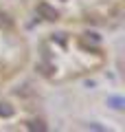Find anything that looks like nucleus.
Instances as JSON below:
<instances>
[{"label": "nucleus", "instance_id": "obj_2", "mask_svg": "<svg viewBox=\"0 0 125 132\" xmlns=\"http://www.w3.org/2000/svg\"><path fill=\"white\" fill-rule=\"evenodd\" d=\"M108 106L114 110H123L125 108V99L119 97V95H112V97H108Z\"/></svg>", "mask_w": 125, "mask_h": 132}, {"label": "nucleus", "instance_id": "obj_5", "mask_svg": "<svg viewBox=\"0 0 125 132\" xmlns=\"http://www.w3.org/2000/svg\"><path fill=\"white\" fill-rule=\"evenodd\" d=\"M86 128H90V130H105L103 126H99V123H88Z\"/></svg>", "mask_w": 125, "mask_h": 132}, {"label": "nucleus", "instance_id": "obj_3", "mask_svg": "<svg viewBox=\"0 0 125 132\" xmlns=\"http://www.w3.org/2000/svg\"><path fill=\"white\" fill-rule=\"evenodd\" d=\"M13 106L11 104H7V101H0V117H5V119H9V117H13Z\"/></svg>", "mask_w": 125, "mask_h": 132}, {"label": "nucleus", "instance_id": "obj_4", "mask_svg": "<svg viewBox=\"0 0 125 132\" xmlns=\"http://www.w3.org/2000/svg\"><path fill=\"white\" fill-rule=\"evenodd\" d=\"M29 130H40V132H44L46 130V126L42 121H29Z\"/></svg>", "mask_w": 125, "mask_h": 132}, {"label": "nucleus", "instance_id": "obj_1", "mask_svg": "<svg viewBox=\"0 0 125 132\" xmlns=\"http://www.w3.org/2000/svg\"><path fill=\"white\" fill-rule=\"evenodd\" d=\"M37 13H40L44 20H57L59 18V13L55 11V7L46 5V2H40V5H37Z\"/></svg>", "mask_w": 125, "mask_h": 132}]
</instances>
